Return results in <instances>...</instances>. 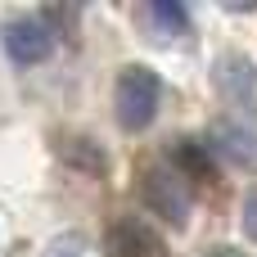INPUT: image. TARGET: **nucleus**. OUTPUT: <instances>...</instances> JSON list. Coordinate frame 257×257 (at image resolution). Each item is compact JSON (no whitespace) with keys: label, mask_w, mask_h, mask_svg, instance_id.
Instances as JSON below:
<instances>
[{"label":"nucleus","mask_w":257,"mask_h":257,"mask_svg":"<svg viewBox=\"0 0 257 257\" xmlns=\"http://www.w3.org/2000/svg\"><path fill=\"white\" fill-rule=\"evenodd\" d=\"M163 104V77L149 63H126L113 81V117L122 131H149Z\"/></svg>","instance_id":"nucleus-1"},{"label":"nucleus","mask_w":257,"mask_h":257,"mask_svg":"<svg viewBox=\"0 0 257 257\" xmlns=\"http://www.w3.org/2000/svg\"><path fill=\"white\" fill-rule=\"evenodd\" d=\"M140 199H145V208H149L158 221H167L172 230H185V226H190L194 190L185 185V176H181L176 167H167V158L140 167Z\"/></svg>","instance_id":"nucleus-2"},{"label":"nucleus","mask_w":257,"mask_h":257,"mask_svg":"<svg viewBox=\"0 0 257 257\" xmlns=\"http://www.w3.org/2000/svg\"><path fill=\"white\" fill-rule=\"evenodd\" d=\"M212 90L239 108V113H257V63L244 54V50H221L212 59Z\"/></svg>","instance_id":"nucleus-3"},{"label":"nucleus","mask_w":257,"mask_h":257,"mask_svg":"<svg viewBox=\"0 0 257 257\" xmlns=\"http://www.w3.org/2000/svg\"><path fill=\"white\" fill-rule=\"evenodd\" d=\"M0 45L9 54V63L18 68H36L54 54V32L41 23V18H9L0 27Z\"/></svg>","instance_id":"nucleus-4"},{"label":"nucleus","mask_w":257,"mask_h":257,"mask_svg":"<svg viewBox=\"0 0 257 257\" xmlns=\"http://www.w3.org/2000/svg\"><path fill=\"white\" fill-rule=\"evenodd\" d=\"M104 257H163V235L145 217H117L104 230Z\"/></svg>","instance_id":"nucleus-5"},{"label":"nucleus","mask_w":257,"mask_h":257,"mask_svg":"<svg viewBox=\"0 0 257 257\" xmlns=\"http://www.w3.org/2000/svg\"><path fill=\"white\" fill-rule=\"evenodd\" d=\"M167 167H176L190 190H194V185H212L217 172H221V163L212 158V149H208L199 136H181V140L167 149Z\"/></svg>","instance_id":"nucleus-6"},{"label":"nucleus","mask_w":257,"mask_h":257,"mask_svg":"<svg viewBox=\"0 0 257 257\" xmlns=\"http://www.w3.org/2000/svg\"><path fill=\"white\" fill-rule=\"evenodd\" d=\"M54 154L63 167L81 172V176H108V154L95 136H77V131H59L54 136Z\"/></svg>","instance_id":"nucleus-7"},{"label":"nucleus","mask_w":257,"mask_h":257,"mask_svg":"<svg viewBox=\"0 0 257 257\" xmlns=\"http://www.w3.org/2000/svg\"><path fill=\"white\" fill-rule=\"evenodd\" d=\"M203 145L212 149L217 163L226 158V163H239V167H257V140H253V131L239 126V122H217Z\"/></svg>","instance_id":"nucleus-8"},{"label":"nucleus","mask_w":257,"mask_h":257,"mask_svg":"<svg viewBox=\"0 0 257 257\" xmlns=\"http://www.w3.org/2000/svg\"><path fill=\"white\" fill-rule=\"evenodd\" d=\"M140 14L154 23V32H158L163 41H181V36H190V32H194L190 9H185L181 0H154V5H145Z\"/></svg>","instance_id":"nucleus-9"},{"label":"nucleus","mask_w":257,"mask_h":257,"mask_svg":"<svg viewBox=\"0 0 257 257\" xmlns=\"http://www.w3.org/2000/svg\"><path fill=\"white\" fill-rule=\"evenodd\" d=\"M36 257H86V235L81 230H59Z\"/></svg>","instance_id":"nucleus-10"},{"label":"nucleus","mask_w":257,"mask_h":257,"mask_svg":"<svg viewBox=\"0 0 257 257\" xmlns=\"http://www.w3.org/2000/svg\"><path fill=\"white\" fill-rule=\"evenodd\" d=\"M239 226H244V235L257 244V185L244 194V203H239Z\"/></svg>","instance_id":"nucleus-11"},{"label":"nucleus","mask_w":257,"mask_h":257,"mask_svg":"<svg viewBox=\"0 0 257 257\" xmlns=\"http://www.w3.org/2000/svg\"><path fill=\"white\" fill-rule=\"evenodd\" d=\"M203 257H248L244 248H235V244H217V248H208Z\"/></svg>","instance_id":"nucleus-12"}]
</instances>
